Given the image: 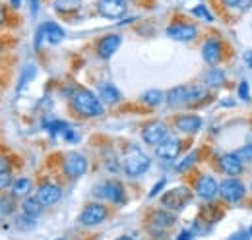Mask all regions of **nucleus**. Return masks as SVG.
Masks as SVG:
<instances>
[{
  "mask_svg": "<svg viewBox=\"0 0 252 240\" xmlns=\"http://www.w3.org/2000/svg\"><path fill=\"white\" fill-rule=\"evenodd\" d=\"M72 107H74V111L78 115L88 117V119H94V117H101L103 115V105H101L99 97L88 90H80L72 97Z\"/></svg>",
  "mask_w": 252,
  "mask_h": 240,
  "instance_id": "nucleus-1",
  "label": "nucleus"
},
{
  "mask_svg": "<svg viewBox=\"0 0 252 240\" xmlns=\"http://www.w3.org/2000/svg\"><path fill=\"white\" fill-rule=\"evenodd\" d=\"M150 165H152V161H150V157H148L146 151H142L140 148H136V146L128 148V151H126V155H125L126 175H130V177H140V175H144V173L150 169Z\"/></svg>",
  "mask_w": 252,
  "mask_h": 240,
  "instance_id": "nucleus-2",
  "label": "nucleus"
},
{
  "mask_svg": "<svg viewBox=\"0 0 252 240\" xmlns=\"http://www.w3.org/2000/svg\"><path fill=\"white\" fill-rule=\"evenodd\" d=\"M190 200H192V192H190L189 188H187V186H177V188H171L169 192L163 194L161 204H163V208H167V210L179 211V210H183Z\"/></svg>",
  "mask_w": 252,
  "mask_h": 240,
  "instance_id": "nucleus-3",
  "label": "nucleus"
},
{
  "mask_svg": "<svg viewBox=\"0 0 252 240\" xmlns=\"http://www.w3.org/2000/svg\"><path fill=\"white\" fill-rule=\"evenodd\" d=\"M94 196L99 200H107L113 204H123L125 202V188L117 180H107L103 184H97L94 190Z\"/></svg>",
  "mask_w": 252,
  "mask_h": 240,
  "instance_id": "nucleus-4",
  "label": "nucleus"
},
{
  "mask_svg": "<svg viewBox=\"0 0 252 240\" xmlns=\"http://www.w3.org/2000/svg\"><path fill=\"white\" fill-rule=\"evenodd\" d=\"M220 194L225 202L239 204L245 198V186H243V182H239L235 177H231V179L223 180L220 184Z\"/></svg>",
  "mask_w": 252,
  "mask_h": 240,
  "instance_id": "nucleus-5",
  "label": "nucleus"
},
{
  "mask_svg": "<svg viewBox=\"0 0 252 240\" xmlns=\"http://www.w3.org/2000/svg\"><path fill=\"white\" fill-rule=\"evenodd\" d=\"M63 169L64 175H68L72 179H78V177L88 173V159L84 155H80V153H68L64 157Z\"/></svg>",
  "mask_w": 252,
  "mask_h": 240,
  "instance_id": "nucleus-6",
  "label": "nucleus"
},
{
  "mask_svg": "<svg viewBox=\"0 0 252 240\" xmlns=\"http://www.w3.org/2000/svg\"><path fill=\"white\" fill-rule=\"evenodd\" d=\"M107 215H109V211L107 208L103 206V204H90V206H86L82 213H80V223L82 225H86V227H95V225H99V223H103L105 219H107Z\"/></svg>",
  "mask_w": 252,
  "mask_h": 240,
  "instance_id": "nucleus-7",
  "label": "nucleus"
},
{
  "mask_svg": "<svg viewBox=\"0 0 252 240\" xmlns=\"http://www.w3.org/2000/svg\"><path fill=\"white\" fill-rule=\"evenodd\" d=\"M218 165H220L221 173H225L227 177H235V179L241 177L243 171H245L243 159H241L237 153H225V155H221Z\"/></svg>",
  "mask_w": 252,
  "mask_h": 240,
  "instance_id": "nucleus-8",
  "label": "nucleus"
},
{
  "mask_svg": "<svg viewBox=\"0 0 252 240\" xmlns=\"http://www.w3.org/2000/svg\"><path fill=\"white\" fill-rule=\"evenodd\" d=\"M97 10L101 16H105L109 20H119L126 14L128 4H126V0H99Z\"/></svg>",
  "mask_w": 252,
  "mask_h": 240,
  "instance_id": "nucleus-9",
  "label": "nucleus"
},
{
  "mask_svg": "<svg viewBox=\"0 0 252 240\" xmlns=\"http://www.w3.org/2000/svg\"><path fill=\"white\" fill-rule=\"evenodd\" d=\"M156 155L159 161L171 163L181 155V142L177 138H165L161 144L156 146Z\"/></svg>",
  "mask_w": 252,
  "mask_h": 240,
  "instance_id": "nucleus-10",
  "label": "nucleus"
},
{
  "mask_svg": "<svg viewBox=\"0 0 252 240\" xmlns=\"http://www.w3.org/2000/svg\"><path fill=\"white\" fill-rule=\"evenodd\" d=\"M167 134H169V130L163 122H152L142 130V140L150 146H158L167 138Z\"/></svg>",
  "mask_w": 252,
  "mask_h": 240,
  "instance_id": "nucleus-11",
  "label": "nucleus"
},
{
  "mask_svg": "<svg viewBox=\"0 0 252 240\" xmlns=\"http://www.w3.org/2000/svg\"><path fill=\"white\" fill-rule=\"evenodd\" d=\"M196 194L202 198V200H214L218 194H220V184L218 180L210 175H204L200 177L196 182Z\"/></svg>",
  "mask_w": 252,
  "mask_h": 240,
  "instance_id": "nucleus-12",
  "label": "nucleus"
},
{
  "mask_svg": "<svg viewBox=\"0 0 252 240\" xmlns=\"http://www.w3.org/2000/svg\"><path fill=\"white\" fill-rule=\"evenodd\" d=\"M37 198H39V202H41L43 206H55V204L63 198V190H61L59 184L47 182V184H43V186L37 190Z\"/></svg>",
  "mask_w": 252,
  "mask_h": 240,
  "instance_id": "nucleus-13",
  "label": "nucleus"
},
{
  "mask_svg": "<svg viewBox=\"0 0 252 240\" xmlns=\"http://www.w3.org/2000/svg\"><path fill=\"white\" fill-rule=\"evenodd\" d=\"M167 35L177 41H192L198 35V30L192 24H173L167 28Z\"/></svg>",
  "mask_w": 252,
  "mask_h": 240,
  "instance_id": "nucleus-14",
  "label": "nucleus"
},
{
  "mask_svg": "<svg viewBox=\"0 0 252 240\" xmlns=\"http://www.w3.org/2000/svg\"><path fill=\"white\" fill-rule=\"evenodd\" d=\"M121 43H123L121 35H107V37H103V39L99 41V45H97L99 57H101V59H111V57L119 51Z\"/></svg>",
  "mask_w": 252,
  "mask_h": 240,
  "instance_id": "nucleus-15",
  "label": "nucleus"
},
{
  "mask_svg": "<svg viewBox=\"0 0 252 240\" xmlns=\"http://www.w3.org/2000/svg\"><path fill=\"white\" fill-rule=\"evenodd\" d=\"M202 57L208 64H218L223 57V45L218 39H208L202 47Z\"/></svg>",
  "mask_w": 252,
  "mask_h": 240,
  "instance_id": "nucleus-16",
  "label": "nucleus"
},
{
  "mask_svg": "<svg viewBox=\"0 0 252 240\" xmlns=\"http://www.w3.org/2000/svg\"><path fill=\"white\" fill-rule=\"evenodd\" d=\"M177 128L185 134H196L202 128V119L196 115H185L177 119Z\"/></svg>",
  "mask_w": 252,
  "mask_h": 240,
  "instance_id": "nucleus-17",
  "label": "nucleus"
},
{
  "mask_svg": "<svg viewBox=\"0 0 252 240\" xmlns=\"http://www.w3.org/2000/svg\"><path fill=\"white\" fill-rule=\"evenodd\" d=\"M167 103L171 107H183L189 101V86H177L165 95Z\"/></svg>",
  "mask_w": 252,
  "mask_h": 240,
  "instance_id": "nucleus-18",
  "label": "nucleus"
},
{
  "mask_svg": "<svg viewBox=\"0 0 252 240\" xmlns=\"http://www.w3.org/2000/svg\"><path fill=\"white\" fill-rule=\"evenodd\" d=\"M41 30H43L45 39H47L51 45H59V43H63L64 41L63 28H61V26H57L55 22H47V24H43V26H41Z\"/></svg>",
  "mask_w": 252,
  "mask_h": 240,
  "instance_id": "nucleus-19",
  "label": "nucleus"
},
{
  "mask_svg": "<svg viewBox=\"0 0 252 240\" xmlns=\"http://www.w3.org/2000/svg\"><path fill=\"white\" fill-rule=\"evenodd\" d=\"M150 219H152V223L158 227V229H169V227H173L175 225V215L171 213V211H165V210H158V211H152V215H150Z\"/></svg>",
  "mask_w": 252,
  "mask_h": 240,
  "instance_id": "nucleus-20",
  "label": "nucleus"
},
{
  "mask_svg": "<svg viewBox=\"0 0 252 240\" xmlns=\"http://www.w3.org/2000/svg\"><path fill=\"white\" fill-rule=\"evenodd\" d=\"M204 82H206V86H208V88L218 90V88H221V86L225 84V72L220 70V68H212V70H208V72H206Z\"/></svg>",
  "mask_w": 252,
  "mask_h": 240,
  "instance_id": "nucleus-21",
  "label": "nucleus"
},
{
  "mask_svg": "<svg viewBox=\"0 0 252 240\" xmlns=\"http://www.w3.org/2000/svg\"><path fill=\"white\" fill-rule=\"evenodd\" d=\"M99 95H101V99H103L105 103H109V105H115V103H119V99H121V91L117 90L113 84H101V86H99Z\"/></svg>",
  "mask_w": 252,
  "mask_h": 240,
  "instance_id": "nucleus-22",
  "label": "nucleus"
},
{
  "mask_svg": "<svg viewBox=\"0 0 252 240\" xmlns=\"http://www.w3.org/2000/svg\"><path fill=\"white\" fill-rule=\"evenodd\" d=\"M43 204L39 202V198H26L24 202H22V211L26 213V215H30V217H39L41 213H43Z\"/></svg>",
  "mask_w": 252,
  "mask_h": 240,
  "instance_id": "nucleus-23",
  "label": "nucleus"
},
{
  "mask_svg": "<svg viewBox=\"0 0 252 240\" xmlns=\"http://www.w3.org/2000/svg\"><path fill=\"white\" fill-rule=\"evenodd\" d=\"M32 180L30 179H18L12 182V196L16 198H26L32 192Z\"/></svg>",
  "mask_w": 252,
  "mask_h": 240,
  "instance_id": "nucleus-24",
  "label": "nucleus"
},
{
  "mask_svg": "<svg viewBox=\"0 0 252 240\" xmlns=\"http://www.w3.org/2000/svg\"><path fill=\"white\" fill-rule=\"evenodd\" d=\"M163 99H165V93L159 90H148L142 95V101L150 107H158L159 103H163Z\"/></svg>",
  "mask_w": 252,
  "mask_h": 240,
  "instance_id": "nucleus-25",
  "label": "nucleus"
},
{
  "mask_svg": "<svg viewBox=\"0 0 252 240\" xmlns=\"http://www.w3.org/2000/svg\"><path fill=\"white\" fill-rule=\"evenodd\" d=\"M82 6V0H55V8L59 12H74Z\"/></svg>",
  "mask_w": 252,
  "mask_h": 240,
  "instance_id": "nucleus-26",
  "label": "nucleus"
},
{
  "mask_svg": "<svg viewBox=\"0 0 252 240\" xmlns=\"http://www.w3.org/2000/svg\"><path fill=\"white\" fill-rule=\"evenodd\" d=\"M204 97H206V91L202 90L200 86H189V101H187V105H196Z\"/></svg>",
  "mask_w": 252,
  "mask_h": 240,
  "instance_id": "nucleus-27",
  "label": "nucleus"
},
{
  "mask_svg": "<svg viewBox=\"0 0 252 240\" xmlns=\"http://www.w3.org/2000/svg\"><path fill=\"white\" fill-rule=\"evenodd\" d=\"M35 74H37V70H35V66L33 64H28L26 66V70H24V74H22V80H20V88L18 90L22 91L30 82H32V78H35Z\"/></svg>",
  "mask_w": 252,
  "mask_h": 240,
  "instance_id": "nucleus-28",
  "label": "nucleus"
},
{
  "mask_svg": "<svg viewBox=\"0 0 252 240\" xmlns=\"http://www.w3.org/2000/svg\"><path fill=\"white\" fill-rule=\"evenodd\" d=\"M196 159H198V151H192V153H189L179 165H177V173H185L187 169H190L194 163H196Z\"/></svg>",
  "mask_w": 252,
  "mask_h": 240,
  "instance_id": "nucleus-29",
  "label": "nucleus"
},
{
  "mask_svg": "<svg viewBox=\"0 0 252 240\" xmlns=\"http://www.w3.org/2000/svg\"><path fill=\"white\" fill-rule=\"evenodd\" d=\"M192 14H194V16H200V18L206 20V22H214V16L208 12V8H206L204 4H198L196 8H192Z\"/></svg>",
  "mask_w": 252,
  "mask_h": 240,
  "instance_id": "nucleus-30",
  "label": "nucleus"
},
{
  "mask_svg": "<svg viewBox=\"0 0 252 240\" xmlns=\"http://www.w3.org/2000/svg\"><path fill=\"white\" fill-rule=\"evenodd\" d=\"M12 173H10V169L8 171H0V190H4V188H8V186H12Z\"/></svg>",
  "mask_w": 252,
  "mask_h": 240,
  "instance_id": "nucleus-31",
  "label": "nucleus"
},
{
  "mask_svg": "<svg viewBox=\"0 0 252 240\" xmlns=\"http://www.w3.org/2000/svg\"><path fill=\"white\" fill-rule=\"evenodd\" d=\"M18 225H20L22 229H32V227H35V217H30V215L24 213V217H20Z\"/></svg>",
  "mask_w": 252,
  "mask_h": 240,
  "instance_id": "nucleus-32",
  "label": "nucleus"
},
{
  "mask_svg": "<svg viewBox=\"0 0 252 240\" xmlns=\"http://www.w3.org/2000/svg\"><path fill=\"white\" fill-rule=\"evenodd\" d=\"M229 240H251V233L249 231H239V233L231 235Z\"/></svg>",
  "mask_w": 252,
  "mask_h": 240,
  "instance_id": "nucleus-33",
  "label": "nucleus"
},
{
  "mask_svg": "<svg viewBox=\"0 0 252 240\" xmlns=\"http://www.w3.org/2000/svg\"><path fill=\"white\" fill-rule=\"evenodd\" d=\"M223 4L229 8H243L247 6V0H223Z\"/></svg>",
  "mask_w": 252,
  "mask_h": 240,
  "instance_id": "nucleus-34",
  "label": "nucleus"
},
{
  "mask_svg": "<svg viewBox=\"0 0 252 240\" xmlns=\"http://www.w3.org/2000/svg\"><path fill=\"white\" fill-rule=\"evenodd\" d=\"M239 95H241L243 101H249V84H247V82H241V86H239Z\"/></svg>",
  "mask_w": 252,
  "mask_h": 240,
  "instance_id": "nucleus-35",
  "label": "nucleus"
},
{
  "mask_svg": "<svg viewBox=\"0 0 252 240\" xmlns=\"http://www.w3.org/2000/svg\"><path fill=\"white\" fill-rule=\"evenodd\" d=\"M0 204H2V206H0L2 213H10V211L14 210V206H12V200H6V198H4V200H0Z\"/></svg>",
  "mask_w": 252,
  "mask_h": 240,
  "instance_id": "nucleus-36",
  "label": "nucleus"
},
{
  "mask_svg": "<svg viewBox=\"0 0 252 240\" xmlns=\"http://www.w3.org/2000/svg\"><path fill=\"white\" fill-rule=\"evenodd\" d=\"M163 186H165V179H161V180L158 182V184L154 186V190L150 192V196H152V198H154V196H158L159 192H161V188H163Z\"/></svg>",
  "mask_w": 252,
  "mask_h": 240,
  "instance_id": "nucleus-37",
  "label": "nucleus"
},
{
  "mask_svg": "<svg viewBox=\"0 0 252 240\" xmlns=\"http://www.w3.org/2000/svg\"><path fill=\"white\" fill-rule=\"evenodd\" d=\"M28 2H30V6H32V14L35 16L37 10H39V0H28Z\"/></svg>",
  "mask_w": 252,
  "mask_h": 240,
  "instance_id": "nucleus-38",
  "label": "nucleus"
},
{
  "mask_svg": "<svg viewBox=\"0 0 252 240\" xmlns=\"http://www.w3.org/2000/svg\"><path fill=\"white\" fill-rule=\"evenodd\" d=\"M177 240H192V235H190L189 231H183L181 235H179V239Z\"/></svg>",
  "mask_w": 252,
  "mask_h": 240,
  "instance_id": "nucleus-39",
  "label": "nucleus"
},
{
  "mask_svg": "<svg viewBox=\"0 0 252 240\" xmlns=\"http://www.w3.org/2000/svg\"><path fill=\"white\" fill-rule=\"evenodd\" d=\"M10 169V165H8V161L4 159V157H0V171H8Z\"/></svg>",
  "mask_w": 252,
  "mask_h": 240,
  "instance_id": "nucleus-40",
  "label": "nucleus"
},
{
  "mask_svg": "<svg viewBox=\"0 0 252 240\" xmlns=\"http://www.w3.org/2000/svg\"><path fill=\"white\" fill-rule=\"evenodd\" d=\"M20 2H22V0H12V6H14V8H18V6H20Z\"/></svg>",
  "mask_w": 252,
  "mask_h": 240,
  "instance_id": "nucleus-41",
  "label": "nucleus"
},
{
  "mask_svg": "<svg viewBox=\"0 0 252 240\" xmlns=\"http://www.w3.org/2000/svg\"><path fill=\"white\" fill-rule=\"evenodd\" d=\"M2 20H4V12H2V6H0V24H2Z\"/></svg>",
  "mask_w": 252,
  "mask_h": 240,
  "instance_id": "nucleus-42",
  "label": "nucleus"
},
{
  "mask_svg": "<svg viewBox=\"0 0 252 240\" xmlns=\"http://www.w3.org/2000/svg\"><path fill=\"white\" fill-rule=\"evenodd\" d=\"M117 240H134V239H130V237H119Z\"/></svg>",
  "mask_w": 252,
  "mask_h": 240,
  "instance_id": "nucleus-43",
  "label": "nucleus"
},
{
  "mask_svg": "<svg viewBox=\"0 0 252 240\" xmlns=\"http://www.w3.org/2000/svg\"><path fill=\"white\" fill-rule=\"evenodd\" d=\"M249 146L252 148V134H251V138H249Z\"/></svg>",
  "mask_w": 252,
  "mask_h": 240,
  "instance_id": "nucleus-44",
  "label": "nucleus"
},
{
  "mask_svg": "<svg viewBox=\"0 0 252 240\" xmlns=\"http://www.w3.org/2000/svg\"><path fill=\"white\" fill-rule=\"evenodd\" d=\"M249 233H251V237H252V225H251V229H249Z\"/></svg>",
  "mask_w": 252,
  "mask_h": 240,
  "instance_id": "nucleus-45",
  "label": "nucleus"
},
{
  "mask_svg": "<svg viewBox=\"0 0 252 240\" xmlns=\"http://www.w3.org/2000/svg\"><path fill=\"white\" fill-rule=\"evenodd\" d=\"M251 190H252V182H251Z\"/></svg>",
  "mask_w": 252,
  "mask_h": 240,
  "instance_id": "nucleus-46",
  "label": "nucleus"
},
{
  "mask_svg": "<svg viewBox=\"0 0 252 240\" xmlns=\"http://www.w3.org/2000/svg\"><path fill=\"white\" fill-rule=\"evenodd\" d=\"M59 240H64V239H59Z\"/></svg>",
  "mask_w": 252,
  "mask_h": 240,
  "instance_id": "nucleus-47",
  "label": "nucleus"
}]
</instances>
